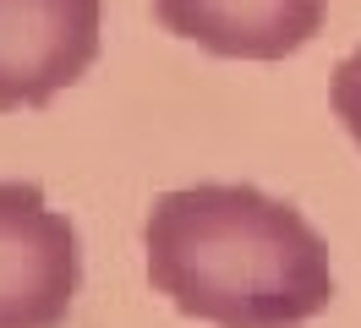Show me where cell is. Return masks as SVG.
Wrapping results in <instances>:
<instances>
[{
  "label": "cell",
  "instance_id": "2",
  "mask_svg": "<svg viewBox=\"0 0 361 328\" xmlns=\"http://www.w3.org/2000/svg\"><path fill=\"white\" fill-rule=\"evenodd\" d=\"M77 230L27 181H0V328H61L77 296Z\"/></svg>",
  "mask_w": 361,
  "mask_h": 328
},
{
  "label": "cell",
  "instance_id": "1",
  "mask_svg": "<svg viewBox=\"0 0 361 328\" xmlns=\"http://www.w3.org/2000/svg\"><path fill=\"white\" fill-rule=\"evenodd\" d=\"M142 252L159 296L214 328H301L334 301L323 236L290 202L235 181L164 192Z\"/></svg>",
  "mask_w": 361,
  "mask_h": 328
},
{
  "label": "cell",
  "instance_id": "3",
  "mask_svg": "<svg viewBox=\"0 0 361 328\" xmlns=\"http://www.w3.org/2000/svg\"><path fill=\"white\" fill-rule=\"evenodd\" d=\"M104 0H0V109H44L99 61Z\"/></svg>",
  "mask_w": 361,
  "mask_h": 328
},
{
  "label": "cell",
  "instance_id": "5",
  "mask_svg": "<svg viewBox=\"0 0 361 328\" xmlns=\"http://www.w3.org/2000/svg\"><path fill=\"white\" fill-rule=\"evenodd\" d=\"M329 93H334V115L345 121V131L356 137V148H361V44L334 66V87Z\"/></svg>",
  "mask_w": 361,
  "mask_h": 328
},
{
  "label": "cell",
  "instance_id": "4",
  "mask_svg": "<svg viewBox=\"0 0 361 328\" xmlns=\"http://www.w3.org/2000/svg\"><path fill=\"white\" fill-rule=\"evenodd\" d=\"M176 39L225 61H285L317 39L329 0H154Z\"/></svg>",
  "mask_w": 361,
  "mask_h": 328
}]
</instances>
